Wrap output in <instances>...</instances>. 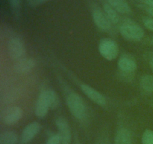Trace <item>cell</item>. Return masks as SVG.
Listing matches in <instances>:
<instances>
[{
	"label": "cell",
	"instance_id": "4",
	"mask_svg": "<svg viewBox=\"0 0 153 144\" xmlns=\"http://www.w3.org/2000/svg\"><path fill=\"white\" fill-rule=\"evenodd\" d=\"M23 110L20 106H11L4 110L1 116L2 122L5 124L13 125L22 118Z\"/></svg>",
	"mask_w": 153,
	"mask_h": 144
},
{
	"label": "cell",
	"instance_id": "10",
	"mask_svg": "<svg viewBox=\"0 0 153 144\" xmlns=\"http://www.w3.org/2000/svg\"><path fill=\"white\" fill-rule=\"evenodd\" d=\"M118 68L121 72L133 74L137 69V63L131 57L123 56L118 60Z\"/></svg>",
	"mask_w": 153,
	"mask_h": 144
},
{
	"label": "cell",
	"instance_id": "6",
	"mask_svg": "<svg viewBox=\"0 0 153 144\" xmlns=\"http://www.w3.org/2000/svg\"><path fill=\"white\" fill-rule=\"evenodd\" d=\"M55 124L58 128V134L61 136V144H70L72 138L71 130L67 119L63 117H59L55 121Z\"/></svg>",
	"mask_w": 153,
	"mask_h": 144
},
{
	"label": "cell",
	"instance_id": "15",
	"mask_svg": "<svg viewBox=\"0 0 153 144\" xmlns=\"http://www.w3.org/2000/svg\"><path fill=\"white\" fill-rule=\"evenodd\" d=\"M18 136L14 131L5 130L0 134V144H16Z\"/></svg>",
	"mask_w": 153,
	"mask_h": 144
},
{
	"label": "cell",
	"instance_id": "5",
	"mask_svg": "<svg viewBox=\"0 0 153 144\" xmlns=\"http://www.w3.org/2000/svg\"><path fill=\"white\" fill-rule=\"evenodd\" d=\"M7 49L9 56L13 60L19 61L23 58V56H25V46L22 40L17 38H13L9 40Z\"/></svg>",
	"mask_w": 153,
	"mask_h": 144
},
{
	"label": "cell",
	"instance_id": "17",
	"mask_svg": "<svg viewBox=\"0 0 153 144\" xmlns=\"http://www.w3.org/2000/svg\"><path fill=\"white\" fill-rule=\"evenodd\" d=\"M46 99L49 103V108L52 110L57 109L60 105V99L57 93L53 90H45Z\"/></svg>",
	"mask_w": 153,
	"mask_h": 144
},
{
	"label": "cell",
	"instance_id": "26",
	"mask_svg": "<svg viewBox=\"0 0 153 144\" xmlns=\"http://www.w3.org/2000/svg\"><path fill=\"white\" fill-rule=\"evenodd\" d=\"M149 67H150L151 70L153 72V57L151 58V59L149 60Z\"/></svg>",
	"mask_w": 153,
	"mask_h": 144
},
{
	"label": "cell",
	"instance_id": "12",
	"mask_svg": "<svg viewBox=\"0 0 153 144\" xmlns=\"http://www.w3.org/2000/svg\"><path fill=\"white\" fill-rule=\"evenodd\" d=\"M35 66V62L31 58H23L16 61L14 64V70L18 74H25L31 71Z\"/></svg>",
	"mask_w": 153,
	"mask_h": 144
},
{
	"label": "cell",
	"instance_id": "22",
	"mask_svg": "<svg viewBox=\"0 0 153 144\" xmlns=\"http://www.w3.org/2000/svg\"><path fill=\"white\" fill-rule=\"evenodd\" d=\"M46 144H61V136L58 134H53L48 139Z\"/></svg>",
	"mask_w": 153,
	"mask_h": 144
},
{
	"label": "cell",
	"instance_id": "27",
	"mask_svg": "<svg viewBox=\"0 0 153 144\" xmlns=\"http://www.w3.org/2000/svg\"><path fill=\"white\" fill-rule=\"evenodd\" d=\"M152 43L153 44V38H152Z\"/></svg>",
	"mask_w": 153,
	"mask_h": 144
},
{
	"label": "cell",
	"instance_id": "19",
	"mask_svg": "<svg viewBox=\"0 0 153 144\" xmlns=\"http://www.w3.org/2000/svg\"><path fill=\"white\" fill-rule=\"evenodd\" d=\"M142 144H153V130L146 129L141 136Z\"/></svg>",
	"mask_w": 153,
	"mask_h": 144
},
{
	"label": "cell",
	"instance_id": "25",
	"mask_svg": "<svg viewBox=\"0 0 153 144\" xmlns=\"http://www.w3.org/2000/svg\"><path fill=\"white\" fill-rule=\"evenodd\" d=\"M142 6H143V8H144V10H146V11L147 12V13L149 14L150 16H153V8L152 7H148V6L143 5V4H142Z\"/></svg>",
	"mask_w": 153,
	"mask_h": 144
},
{
	"label": "cell",
	"instance_id": "20",
	"mask_svg": "<svg viewBox=\"0 0 153 144\" xmlns=\"http://www.w3.org/2000/svg\"><path fill=\"white\" fill-rule=\"evenodd\" d=\"M9 3V5L10 6L13 11L15 13H19V8H20L21 0H7Z\"/></svg>",
	"mask_w": 153,
	"mask_h": 144
},
{
	"label": "cell",
	"instance_id": "8",
	"mask_svg": "<svg viewBox=\"0 0 153 144\" xmlns=\"http://www.w3.org/2000/svg\"><path fill=\"white\" fill-rule=\"evenodd\" d=\"M81 89L88 98L91 99L97 104L100 105V106H104L106 104V99L105 96L93 87L90 86L87 84H82Z\"/></svg>",
	"mask_w": 153,
	"mask_h": 144
},
{
	"label": "cell",
	"instance_id": "9",
	"mask_svg": "<svg viewBox=\"0 0 153 144\" xmlns=\"http://www.w3.org/2000/svg\"><path fill=\"white\" fill-rule=\"evenodd\" d=\"M40 128H41V125L37 122H33L28 124L22 130V134H21V142L22 143H27L32 140L34 136H37V134L39 133Z\"/></svg>",
	"mask_w": 153,
	"mask_h": 144
},
{
	"label": "cell",
	"instance_id": "16",
	"mask_svg": "<svg viewBox=\"0 0 153 144\" xmlns=\"http://www.w3.org/2000/svg\"><path fill=\"white\" fill-rule=\"evenodd\" d=\"M103 10L107 15L109 20L112 24H117L120 22V16L118 12L111 7L108 3H105L103 5Z\"/></svg>",
	"mask_w": 153,
	"mask_h": 144
},
{
	"label": "cell",
	"instance_id": "18",
	"mask_svg": "<svg viewBox=\"0 0 153 144\" xmlns=\"http://www.w3.org/2000/svg\"><path fill=\"white\" fill-rule=\"evenodd\" d=\"M140 85L142 89L147 93L153 92V75L146 74L140 78Z\"/></svg>",
	"mask_w": 153,
	"mask_h": 144
},
{
	"label": "cell",
	"instance_id": "11",
	"mask_svg": "<svg viewBox=\"0 0 153 144\" xmlns=\"http://www.w3.org/2000/svg\"><path fill=\"white\" fill-rule=\"evenodd\" d=\"M50 109L49 106V103L46 99L45 91H43L38 96L35 106V115L38 118H43L46 116L48 111Z\"/></svg>",
	"mask_w": 153,
	"mask_h": 144
},
{
	"label": "cell",
	"instance_id": "2",
	"mask_svg": "<svg viewBox=\"0 0 153 144\" xmlns=\"http://www.w3.org/2000/svg\"><path fill=\"white\" fill-rule=\"evenodd\" d=\"M120 32L123 38L129 41H140L144 37V31L142 27L130 20L120 26Z\"/></svg>",
	"mask_w": 153,
	"mask_h": 144
},
{
	"label": "cell",
	"instance_id": "24",
	"mask_svg": "<svg viewBox=\"0 0 153 144\" xmlns=\"http://www.w3.org/2000/svg\"><path fill=\"white\" fill-rule=\"evenodd\" d=\"M143 5L153 8V0H141Z\"/></svg>",
	"mask_w": 153,
	"mask_h": 144
},
{
	"label": "cell",
	"instance_id": "21",
	"mask_svg": "<svg viewBox=\"0 0 153 144\" xmlns=\"http://www.w3.org/2000/svg\"><path fill=\"white\" fill-rule=\"evenodd\" d=\"M49 1H50V0H26L28 5L31 8H35L37 7V6H40L41 4H45V3Z\"/></svg>",
	"mask_w": 153,
	"mask_h": 144
},
{
	"label": "cell",
	"instance_id": "7",
	"mask_svg": "<svg viewBox=\"0 0 153 144\" xmlns=\"http://www.w3.org/2000/svg\"><path fill=\"white\" fill-rule=\"evenodd\" d=\"M93 20L99 28L102 31H109L111 28V22L109 20L107 15L100 8H95L92 13Z\"/></svg>",
	"mask_w": 153,
	"mask_h": 144
},
{
	"label": "cell",
	"instance_id": "13",
	"mask_svg": "<svg viewBox=\"0 0 153 144\" xmlns=\"http://www.w3.org/2000/svg\"><path fill=\"white\" fill-rule=\"evenodd\" d=\"M114 144H132V137L129 130L122 128L117 132Z\"/></svg>",
	"mask_w": 153,
	"mask_h": 144
},
{
	"label": "cell",
	"instance_id": "3",
	"mask_svg": "<svg viewBox=\"0 0 153 144\" xmlns=\"http://www.w3.org/2000/svg\"><path fill=\"white\" fill-rule=\"evenodd\" d=\"M99 51L103 58L112 61L119 54V46L116 41L111 38H103L99 44Z\"/></svg>",
	"mask_w": 153,
	"mask_h": 144
},
{
	"label": "cell",
	"instance_id": "1",
	"mask_svg": "<svg viewBox=\"0 0 153 144\" xmlns=\"http://www.w3.org/2000/svg\"><path fill=\"white\" fill-rule=\"evenodd\" d=\"M67 104L70 112L77 119H83L87 114V108L82 98L77 93H70L67 98Z\"/></svg>",
	"mask_w": 153,
	"mask_h": 144
},
{
	"label": "cell",
	"instance_id": "23",
	"mask_svg": "<svg viewBox=\"0 0 153 144\" xmlns=\"http://www.w3.org/2000/svg\"><path fill=\"white\" fill-rule=\"evenodd\" d=\"M143 25L149 30L153 32V18H146L143 20Z\"/></svg>",
	"mask_w": 153,
	"mask_h": 144
},
{
	"label": "cell",
	"instance_id": "14",
	"mask_svg": "<svg viewBox=\"0 0 153 144\" xmlns=\"http://www.w3.org/2000/svg\"><path fill=\"white\" fill-rule=\"evenodd\" d=\"M108 3L114 8L118 13L130 14L131 12L129 4L126 0H108Z\"/></svg>",
	"mask_w": 153,
	"mask_h": 144
}]
</instances>
